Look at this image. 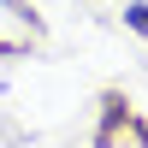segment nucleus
Listing matches in <instances>:
<instances>
[{
  "label": "nucleus",
  "instance_id": "f03ea898",
  "mask_svg": "<svg viewBox=\"0 0 148 148\" xmlns=\"http://www.w3.org/2000/svg\"><path fill=\"white\" fill-rule=\"evenodd\" d=\"M6 6H12V12H18V18H30V6H24V0H6Z\"/></svg>",
  "mask_w": 148,
  "mask_h": 148
},
{
  "label": "nucleus",
  "instance_id": "f257e3e1",
  "mask_svg": "<svg viewBox=\"0 0 148 148\" xmlns=\"http://www.w3.org/2000/svg\"><path fill=\"white\" fill-rule=\"evenodd\" d=\"M125 24H136V30L148 36V6H130V12H125Z\"/></svg>",
  "mask_w": 148,
  "mask_h": 148
}]
</instances>
